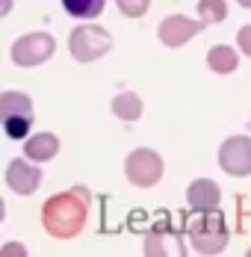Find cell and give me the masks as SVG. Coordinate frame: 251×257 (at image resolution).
<instances>
[{
    "instance_id": "e0dca14e",
    "label": "cell",
    "mask_w": 251,
    "mask_h": 257,
    "mask_svg": "<svg viewBox=\"0 0 251 257\" xmlns=\"http://www.w3.org/2000/svg\"><path fill=\"white\" fill-rule=\"evenodd\" d=\"M118 3V9L124 12L127 18H139V15H145L151 6V0H115Z\"/></svg>"
},
{
    "instance_id": "8992f818",
    "label": "cell",
    "mask_w": 251,
    "mask_h": 257,
    "mask_svg": "<svg viewBox=\"0 0 251 257\" xmlns=\"http://www.w3.org/2000/svg\"><path fill=\"white\" fill-rule=\"evenodd\" d=\"M56 51V42L48 33H33L24 36L12 45V62L21 65V68H33V65H42L50 53Z\"/></svg>"
},
{
    "instance_id": "ba28073f",
    "label": "cell",
    "mask_w": 251,
    "mask_h": 257,
    "mask_svg": "<svg viewBox=\"0 0 251 257\" xmlns=\"http://www.w3.org/2000/svg\"><path fill=\"white\" fill-rule=\"evenodd\" d=\"M207 21H189L186 15H169L163 24H160V42L163 45H169V48H180V45H186L192 36H198L201 30H204Z\"/></svg>"
},
{
    "instance_id": "3957f363",
    "label": "cell",
    "mask_w": 251,
    "mask_h": 257,
    "mask_svg": "<svg viewBox=\"0 0 251 257\" xmlns=\"http://www.w3.org/2000/svg\"><path fill=\"white\" fill-rule=\"evenodd\" d=\"M0 115L9 139H24L33 124V101L21 92H3L0 95Z\"/></svg>"
},
{
    "instance_id": "9c48e42d",
    "label": "cell",
    "mask_w": 251,
    "mask_h": 257,
    "mask_svg": "<svg viewBox=\"0 0 251 257\" xmlns=\"http://www.w3.org/2000/svg\"><path fill=\"white\" fill-rule=\"evenodd\" d=\"M6 183L18 195H33L39 189V183H42V172L27 160H12L9 169H6Z\"/></svg>"
},
{
    "instance_id": "277c9868",
    "label": "cell",
    "mask_w": 251,
    "mask_h": 257,
    "mask_svg": "<svg viewBox=\"0 0 251 257\" xmlns=\"http://www.w3.org/2000/svg\"><path fill=\"white\" fill-rule=\"evenodd\" d=\"M109 45H112V39H109V33L103 27H77L71 33V39H68V51H71L77 62L98 59V56L109 51Z\"/></svg>"
},
{
    "instance_id": "6da1fadb",
    "label": "cell",
    "mask_w": 251,
    "mask_h": 257,
    "mask_svg": "<svg viewBox=\"0 0 251 257\" xmlns=\"http://www.w3.org/2000/svg\"><path fill=\"white\" fill-rule=\"evenodd\" d=\"M86 204H89V192L74 189V192H59L45 201L42 207V222L48 228L50 236L56 239H71L80 233L86 225Z\"/></svg>"
},
{
    "instance_id": "5bb4252c",
    "label": "cell",
    "mask_w": 251,
    "mask_h": 257,
    "mask_svg": "<svg viewBox=\"0 0 251 257\" xmlns=\"http://www.w3.org/2000/svg\"><path fill=\"white\" fill-rule=\"evenodd\" d=\"M169 245H175L177 254H183V242H180V236H169V231H166V236L160 231L148 233V239H145V254H169L166 248Z\"/></svg>"
},
{
    "instance_id": "5b68a950",
    "label": "cell",
    "mask_w": 251,
    "mask_h": 257,
    "mask_svg": "<svg viewBox=\"0 0 251 257\" xmlns=\"http://www.w3.org/2000/svg\"><path fill=\"white\" fill-rule=\"evenodd\" d=\"M124 172H127V178H130V183L148 189V186H154L157 180L163 178V160L151 148H136L133 154L127 157Z\"/></svg>"
},
{
    "instance_id": "ac0fdd59",
    "label": "cell",
    "mask_w": 251,
    "mask_h": 257,
    "mask_svg": "<svg viewBox=\"0 0 251 257\" xmlns=\"http://www.w3.org/2000/svg\"><path fill=\"white\" fill-rule=\"evenodd\" d=\"M236 45H239V51L245 53V56H251V24L239 30V36H236Z\"/></svg>"
},
{
    "instance_id": "7c38bea8",
    "label": "cell",
    "mask_w": 251,
    "mask_h": 257,
    "mask_svg": "<svg viewBox=\"0 0 251 257\" xmlns=\"http://www.w3.org/2000/svg\"><path fill=\"white\" fill-rule=\"evenodd\" d=\"M207 65H210L216 74H230V71H236L239 59H236V51H233V48L219 45V48H213V51L207 53Z\"/></svg>"
},
{
    "instance_id": "52a82bcc",
    "label": "cell",
    "mask_w": 251,
    "mask_h": 257,
    "mask_svg": "<svg viewBox=\"0 0 251 257\" xmlns=\"http://www.w3.org/2000/svg\"><path fill=\"white\" fill-rule=\"evenodd\" d=\"M219 166L233 178L251 175V136H230L219 148Z\"/></svg>"
},
{
    "instance_id": "8fae6325",
    "label": "cell",
    "mask_w": 251,
    "mask_h": 257,
    "mask_svg": "<svg viewBox=\"0 0 251 257\" xmlns=\"http://www.w3.org/2000/svg\"><path fill=\"white\" fill-rule=\"evenodd\" d=\"M56 151H59V139H56L53 133H36L33 139H27V145H24V154L30 157V160H36V163L53 160Z\"/></svg>"
},
{
    "instance_id": "4fadbf2b",
    "label": "cell",
    "mask_w": 251,
    "mask_h": 257,
    "mask_svg": "<svg viewBox=\"0 0 251 257\" xmlns=\"http://www.w3.org/2000/svg\"><path fill=\"white\" fill-rule=\"evenodd\" d=\"M112 112H115L118 118H124V121H136V118L142 115V101H139L133 92L115 95V101H112Z\"/></svg>"
},
{
    "instance_id": "7a4b0ae2",
    "label": "cell",
    "mask_w": 251,
    "mask_h": 257,
    "mask_svg": "<svg viewBox=\"0 0 251 257\" xmlns=\"http://www.w3.org/2000/svg\"><path fill=\"white\" fill-rule=\"evenodd\" d=\"M189 239L201 254H219L227 245V231L219 210H204L189 222Z\"/></svg>"
},
{
    "instance_id": "30bf717a",
    "label": "cell",
    "mask_w": 251,
    "mask_h": 257,
    "mask_svg": "<svg viewBox=\"0 0 251 257\" xmlns=\"http://www.w3.org/2000/svg\"><path fill=\"white\" fill-rule=\"evenodd\" d=\"M219 198H222L219 186H216L213 180H207V178H198L189 189H186V201H189V207H192L195 213L219 210Z\"/></svg>"
},
{
    "instance_id": "9a60e30c",
    "label": "cell",
    "mask_w": 251,
    "mask_h": 257,
    "mask_svg": "<svg viewBox=\"0 0 251 257\" xmlns=\"http://www.w3.org/2000/svg\"><path fill=\"white\" fill-rule=\"evenodd\" d=\"M103 3L106 0H62L65 12L74 15V18H95L103 12Z\"/></svg>"
},
{
    "instance_id": "2e32d148",
    "label": "cell",
    "mask_w": 251,
    "mask_h": 257,
    "mask_svg": "<svg viewBox=\"0 0 251 257\" xmlns=\"http://www.w3.org/2000/svg\"><path fill=\"white\" fill-rule=\"evenodd\" d=\"M198 15L207 24H219L227 18V3L225 0H198Z\"/></svg>"
},
{
    "instance_id": "d6986e66",
    "label": "cell",
    "mask_w": 251,
    "mask_h": 257,
    "mask_svg": "<svg viewBox=\"0 0 251 257\" xmlns=\"http://www.w3.org/2000/svg\"><path fill=\"white\" fill-rule=\"evenodd\" d=\"M3 257H12V254H27L24 245H18V242H9V245H3V251H0Z\"/></svg>"
},
{
    "instance_id": "ffe728a7",
    "label": "cell",
    "mask_w": 251,
    "mask_h": 257,
    "mask_svg": "<svg viewBox=\"0 0 251 257\" xmlns=\"http://www.w3.org/2000/svg\"><path fill=\"white\" fill-rule=\"evenodd\" d=\"M236 3H239V6H248V9H251V0H236Z\"/></svg>"
}]
</instances>
